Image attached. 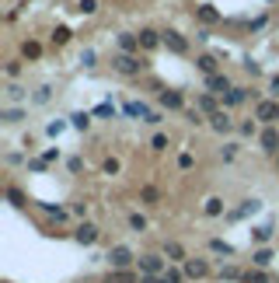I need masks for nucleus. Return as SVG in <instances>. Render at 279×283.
Instances as JSON below:
<instances>
[{"instance_id": "1", "label": "nucleus", "mask_w": 279, "mask_h": 283, "mask_svg": "<svg viewBox=\"0 0 279 283\" xmlns=\"http://www.w3.org/2000/svg\"><path fill=\"white\" fill-rule=\"evenodd\" d=\"M112 67L122 73V77H140V73L147 70V60H143L140 53H115V56H112Z\"/></svg>"}, {"instance_id": "2", "label": "nucleus", "mask_w": 279, "mask_h": 283, "mask_svg": "<svg viewBox=\"0 0 279 283\" xmlns=\"http://www.w3.org/2000/svg\"><path fill=\"white\" fill-rule=\"evenodd\" d=\"M105 262H108V269H133L136 266V255H133L129 245H112L108 255H105Z\"/></svg>"}, {"instance_id": "3", "label": "nucleus", "mask_w": 279, "mask_h": 283, "mask_svg": "<svg viewBox=\"0 0 279 283\" xmlns=\"http://www.w3.org/2000/svg\"><path fill=\"white\" fill-rule=\"evenodd\" d=\"M136 269H140V276H164L168 259L157 255V252H147V255H140V259H136Z\"/></svg>"}, {"instance_id": "4", "label": "nucleus", "mask_w": 279, "mask_h": 283, "mask_svg": "<svg viewBox=\"0 0 279 283\" xmlns=\"http://www.w3.org/2000/svg\"><path fill=\"white\" fill-rule=\"evenodd\" d=\"M157 105L168 109V112H185V95H182V91H171V87H161Z\"/></svg>"}, {"instance_id": "5", "label": "nucleus", "mask_w": 279, "mask_h": 283, "mask_svg": "<svg viewBox=\"0 0 279 283\" xmlns=\"http://www.w3.org/2000/svg\"><path fill=\"white\" fill-rule=\"evenodd\" d=\"M98 238H101V227L91 224V220H80L77 231H73V241H77V245H94Z\"/></svg>"}, {"instance_id": "6", "label": "nucleus", "mask_w": 279, "mask_h": 283, "mask_svg": "<svg viewBox=\"0 0 279 283\" xmlns=\"http://www.w3.org/2000/svg\"><path fill=\"white\" fill-rule=\"evenodd\" d=\"M255 119H258V123H265V126H276V119H279V102H272V98L258 102V105H255Z\"/></svg>"}, {"instance_id": "7", "label": "nucleus", "mask_w": 279, "mask_h": 283, "mask_svg": "<svg viewBox=\"0 0 279 283\" xmlns=\"http://www.w3.org/2000/svg\"><path fill=\"white\" fill-rule=\"evenodd\" d=\"M182 269H185V276H189L192 283H203L209 276V262H206V259H192V255H189Z\"/></svg>"}, {"instance_id": "8", "label": "nucleus", "mask_w": 279, "mask_h": 283, "mask_svg": "<svg viewBox=\"0 0 279 283\" xmlns=\"http://www.w3.org/2000/svg\"><path fill=\"white\" fill-rule=\"evenodd\" d=\"M161 35H164V46H168V49H171L175 56H185V53H189V39H185L182 32L168 28V32H161Z\"/></svg>"}, {"instance_id": "9", "label": "nucleus", "mask_w": 279, "mask_h": 283, "mask_svg": "<svg viewBox=\"0 0 279 283\" xmlns=\"http://www.w3.org/2000/svg\"><path fill=\"white\" fill-rule=\"evenodd\" d=\"M136 35H140V49H143V53H154L157 46H164V35L154 32V28H140Z\"/></svg>"}, {"instance_id": "10", "label": "nucleus", "mask_w": 279, "mask_h": 283, "mask_svg": "<svg viewBox=\"0 0 279 283\" xmlns=\"http://www.w3.org/2000/svg\"><path fill=\"white\" fill-rule=\"evenodd\" d=\"M206 126L213 130V133H230V130H234V119L227 116V109H220V112H213V116L206 119Z\"/></svg>"}, {"instance_id": "11", "label": "nucleus", "mask_w": 279, "mask_h": 283, "mask_svg": "<svg viewBox=\"0 0 279 283\" xmlns=\"http://www.w3.org/2000/svg\"><path fill=\"white\" fill-rule=\"evenodd\" d=\"M230 87H234V84H230V77H227L223 70L213 73V77H206V91H209V95H220V98H223Z\"/></svg>"}, {"instance_id": "12", "label": "nucleus", "mask_w": 279, "mask_h": 283, "mask_svg": "<svg viewBox=\"0 0 279 283\" xmlns=\"http://www.w3.org/2000/svg\"><path fill=\"white\" fill-rule=\"evenodd\" d=\"M248 95H251V87H230V91L220 98V105H223V109H237V105L248 102Z\"/></svg>"}, {"instance_id": "13", "label": "nucleus", "mask_w": 279, "mask_h": 283, "mask_svg": "<svg viewBox=\"0 0 279 283\" xmlns=\"http://www.w3.org/2000/svg\"><path fill=\"white\" fill-rule=\"evenodd\" d=\"M161 255H164V259H168L171 266H185V259H189V255H185V248H182L178 241H164Z\"/></svg>"}, {"instance_id": "14", "label": "nucleus", "mask_w": 279, "mask_h": 283, "mask_svg": "<svg viewBox=\"0 0 279 283\" xmlns=\"http://www.w3.org/2000/svg\"><path fill=\"white\" fill-rule=\"evenodd\" d=\"M258 143H262L265 154H279V130L276 126H265V130L258 133Z\"/></svg>"}, {"instance_id": "15", "label": "nucleus", "mask_w": 279, "mask_h": 283, "mask_svg": "<svg viewBox=\"0 0 279 283\" xmlns=\"http://www.w3.org/2000/svg\"><path fill=\"white\" fill-rule=\"evenodd\" d=\"M140 269H108L101 283H140Z\"/></svg>"}, {"instance_id": "16", "label": "nucleus", "mask_w": 279, "mask_h": 283, "mask_svg": "<svg viewBox=\"0 0 279 283\" xmlns=\"http://www.w3.org/2000/svg\"><path fill=\"white\" fill-rule=\"evenodd\" d=\"M196 67H199V73L213 77V73H220V60H216V56H209V53H203V56H196Z\"/></svg>"}, {"instance_id": "17", "label": "nucleus", "mask_w": 279, "mask_h": 283, "mask_svg": "<svg viewBox=\"0 0 279 283\" xmlns=\"http://www.w3.org/2000/svg\"><path fill=\"white\" fill-rule=\"evenodd\" d=\"M119 53H140V35L136 32H122V35H119Z\"/></svg>"}, {"instance_id": "18", "label": "nucleus", "mask_w": 279, "mask_h": 283, "mask_svg": "<svg viewBox=\"0 0 279 283\" xmlns=\"http://www.w3.org/2000/svg\"><path fill=\"white\" fill-rule=\"evenodd\" d=\"M196 18H199L203 25H216V21H220L223 14H220V11H216L213 4H203V7H196Z\"/></svg>"}, {"instance_id": "19", "label": "nucleus", "mask_w": 279, "mask_h": 283, "mask_svg": "<svg viewBox=\"0 0 279 283\" xmlns=\"http://www.w3.org/2000/svg\"><path fill=\"white\" fill-rule=\"evenodd\" d=\"M196 109H199V112H206V116H213V112H220L223 105L216 102V95H199V98H196Z\"/></svg>"}, {"instance_id": "20", "label": "nucleus", "mask_w": 279, "mask_h": 283, "mask_svg": "<svg viewBox=\"0 0 279 283\" xmlns=\"http://www.w3.org/2000/svg\"><path fill=\"white\" fill-rule=\"evenodd\" d=\"M122 112H126L129 119H143V123H147V116H150V109H147L143 102H126V105H122Z\"/></svg>"}, {"instance_id": "21", "label": "nucleus", "mask_w": 279, "mask_h": 283, "mask_svg": "<svg viewBox=\"0 0 279 283\" xmlns=\"http://www.w3.org/2000/svg\"><path fill=\"white\" fill-rule=\"evenodd\" d=\"M91 119H94V112H73V116H70V126L80 130V133H87V130H91Z\"/></svg>"}, {"instance_id": "22", "label": "nucleus", "mask_w": 279, "mask_h": 283, "mask_svg": "<svg viewBox=\"0 0 279 283\" xmlns=\"http://www.w3.org/2000/svg\"><path fill=\"white\" fill-rule=\"evenodd\" d=\"M251 241H255V245H269V241H272V224H258V227H251Z\"/></svg>"}, {"instance_id": "23", "label": "nucleus", "mask_w": 279, "mask_h": 283, "mask_svg": "<svg viewBox=\"0 0 279 283\" xmlns=\"http://www.w3.org/2000/svg\"><path fill=\"white\" fill-rule=\"evenodd\" d=\"M258 210H262V200H244L237 210L230 213V220H241V217H248V213H258Z\"/></svg>"}, {"instance_id": "24", "label": "nucleus", "mask_w": 279, "mask_h": 283, "mask_svg": "<svg viewBox=\"0 0 279 283\" xmlns=\"http://www.w3.org/2000/svg\"><path fill=\"white\" fill-rule=\"evenodd\" d=\"M209 252H216V255H227V259H234V245H230V241H223V238H213V241H209Z\"/></svg>"}, {"instance_id": "25", "label": "nucleus", "mask_w": 279, "mask_h": 283, "mask_svg": "<svg viewBox=\"0 0 279 283\" xmlns=\"http://www.w3.org/2000/svg\"><path fill=\"white\" fill-rule=\"evenodd\" d=\"M269 262H272V248H255V252H251V266L265 269Z\"/></svg>"}, {"instance_id": "26", "label": "nucleus", "mask_w": 279, "mask_h": 283, "mask_svg": "<svg viewBox=\"0 0 279 283\" xmlns=\"http://www.w3.org/2000/svg\"><path fill=\"white\" fill-rule=\"evenodd\" d=\"M21 56H25V60H32V63H35V60H39V56H42V46H39V42H35V39H28V42H25V46H21Z\"/></svg>"}, {"instance_id": "27", "label": "nucleus", "mask_w": 279, "mask_h": 283, "mask_svg": "<svg viewBox=\"0 0 279 283\" xmlns=\"http://www.w3.org/2000/svg\"><path fill=\"white\" fill-rule=\"evenodd\" d=\"M241 283H269V276H265L258 266H248V269H244V276H241Z\"/></svg>"}, {"instance_id": "28", "label": "nucleus", "mask_w": 279, "mask_h": 283, "mask_svg": "<svg viewBox=\"0 0 279 283\" xmlns=\"http://www.w3.org/2000/svg\"><path fill=\"white\" fill-rule=\"evenodd\" d=\"M203 213H206V217H223V200H220V196H209Z\"/></svg>"}, {"instance_id": "29", "label": "nucleus", "mask_w": 279, "mask_h": 283, "mask_svg": "<svg viewBox=\"0 0 279 283\" xmlns=\"http://www.w3.org/2000/svg\"><path fill=\"white\" fill-rule=\"evenodd\" d=\"M189 276H185V269L182 266H168L164 269V283H185Z\"/></svg>"}, {"instance_id": "30", "label": "nucleus", "mask_w": 279, "mask_h": 283, "mask_svg": "<svg viewBox=\"0 0 279 283\" xmlns=\"http://www.w3.org/2000/svg\"><path fill=\"white\" fill-rule=\"evenodd\" d=\"M140 200H143L147 207H157V203H161V193H157L154 185H143V189H140Z\"/></svg>"}, {"instance_id": "31", "label": "nucleus", "mask_w": 279, "mask_h": 283, "mask_svg": "<svg viewBox=\"0 0 279 283\" xmlns=\"http://www.w3.org/2000/svg\"><path fill=\"white\" fill-rule=\"evenodd\" d=\"M42 210L49 213L53 220H67V217H70V210H67V207H60V203H42Z\"/></svg>"}, {"instance_id": "32", "label": "nucleus", "mask_w": 279, "mask_h": 283, "mask_svg": "<svg viewBox=\"0 0 279 283\" xmlns=\"http://www.w3.org/2000/svg\"><path fill=\"white\" fill-rule=\"evenodd\" d=\"M241 276H244V269H237V266H220V280L241 283Z\"/></svg>"}, {"instance_id": "33", "label": "nucleus", "mask_w": 279, "mask_h": 283, "mask_svg": "<svg viewBox=\"0 0 279 283\" xmlns=\"http://www.w3.org/2000/svg\"><path fill=\"white\" fill-rule=\"evenodd\" d=\"M70 39H73V32H70L67 25H56V32H53V46H67Z\"/></svg>"}, {"instance_id": "34", "label": "nucleus", "mask_w": 279, "mask_h": 283, "mask_svg": "<svg viewBox=\"0 0 279 283\" xmlns=\"http://www.w3.org/2000/svg\"><path fill=\"white\" fill-rule=\"evenodd\" d=\"M115 112H119V109H115L112 102H101V105H94V116H98V119H115Z\"/></svg>"}, {"instance_id": "35", "label": "nucleus", "mask_w": 279, "mask_h": 283, "mask_svg": "<svg viewBox=\"0 0 279 283\" xmlns=\"http://www.w3.org/2000/svg\"><path fill=\"white\" fill-rule=\"evenodd\" d=\"M129 231H136V234L147 231V217L143 213H129Z\"/></svg>"}, {"instance_id": "36", "label": "nucleus", "mask_w": 279, "mask_h": 283, "mask_svg": "<svg viewBox=\"0 0 279 283\" xmlns=\"http://www.w3.org/2000/svg\"><path fill=\"white\" fill-rule=\"evenodd\" d=\"M0 119H4V123H21V119H25V109H4Z\"/></svg>"}, {"instance_id": "37", "label": "nucleus", "mask_w": 279, "mask_h": 283, "mask_svg": "<svg viewBox=\"0 0 279 283\" xmlns=\"http://www.w3.org/2000/svg\"><path fill=\"white\" fill-rule=\"evenodd\" d=\"M101 171H105V175H119V171H122V164H119V157H105V164H101Z\"/></svg>"}, {"instance_id": "38", "label": "nucleus", "mask_w": 279, "mask_h": 283, "mask_svg": "<svg viewBox=\"0 0 279 283\" xmlns=\"http://www.w3.org/2000/svg\"><path fill=\"white\" fill-rule=\"evenodd\" d=\"M77 11H80L84 18H91V14H98V0H80V4H77Z\"/></svg>"}, {"instance_id": "39", "label": "nucleus", "mask_w": 279, "mask_h": 283, "mask_svg": "<svg viewBox=\"0 0 279 283\" xmlns=\"http://www.w3.org/2000/svg\"><path fill=\"white\" fill-rule=\"evenodd\" d=\"M70 123L67 119H53V123H49V126H46V133H49V137H60V133H63V130H67Z\"/></svg>"}, {"instance_id": "40", "label": "nucleus", "mask_w": 279, "mask_h": 283, "mask_svg": "<svg viewBox=\"0 0 279 283\" xmlns=\"http://www.w3.org/2000/svg\"><path fill=\"white\" fill-rule=\"evenodd\" d=\"M150 150H168V133H154L150 137Z\"/></svg>"}, {"instance_id": "41", "label": "nucleus", "mask_w": 279, "mask_h": 283, "mask_svg": "<svg viewBox=\"0 0 279 283\" xmlns=\"http://www.w3.org/2000/svg\"><path fill=\"white\" fill-rule=\"evenodd\" d=\"M7 200H11L14 207H25V196H21V189H18V185H7Z\"/></svg>"}, {"instance_id": "42", "label": "nucleus", "mask_w": 279, "mask_h": 283, "mask_svg": "<svg viewBox=\"0 0 279 283\" xmlns=\"http://www.w3.org/2000/svg\"><path fill=\"white\" fill-rule=\"evenodd\" d=\"M4 73L14 80V77H21V60H7V67H4Z\"/></svg>"}, {"instance_id": "43", "label": "nucleus", "mask_w": 279, "mask_h": 283, "mask_svg": "<svg viewBox=\"0 0 279 283\" xmlns=\"http://www.w3.org/2000/svg\"><path fill=\"white\" fill-rule=\"evenodd\" d=\"M192 164H196V157H192L189 150H182V154H178V168H182V171H189Z\"/></svg>"}, {"instance_id": "44", "label": "nucleus", "mask_w": 279, "mask_h": 283, "mask_svg": "<svg viewBox=\"0 0 279 283\" xmlns=\"http://www.w3.org/2000/svg\"><path fill=\"white\" fill-rule=\"evenodd\" d=\"M49 98H53V87H39L35 91V105H46Z\"/></svg>"}, {"instance_id": "45", "label": "nucleus", "mask_w": 279, "mask_h": 283, "mask_svg": "<svg viewBox=\"0 0 279 283\" xmlns=\"http://www.w3.org/2000/svg\"><path fill=\"white\" fill-rule=\"evenodd\" d=\"M185 116H189V123H192V126H203V123H206L199 109H185Z\"/></svg>"}, {"instance_id": "46", "label": "nucleus", "mask_w": 279, "mask_h": 283, "mask_svg": "<svg viewBox=\"0 0 279 283\" xmlns=\"http://www.w3.org/2000/svg\"><path fill=\"white\" fill-rule=\"evenodd\" d=\"M241 137H258V123H241Z\"/></svg>"}, {"instance_id": "47", "label": "nucleus", "mask_w": 279, "mask_h": 283, "mask_svg": "<svg viewBox=\"0 0 279 283\" xmlns=\"http://www.w3.org/2000/svg\"><path fill=\"white\" fill-rule=\"evenodd\" d=\"M7 98H11V102H21V98H25V87L11 84V87H7Z\"/></svg>"}, {"instance_id": "48", "label": "nucleus", "mask_w": 279, "mask_h": 283, "mask_svg": "<svg viewBox=\"0 0 279 283\" xmlns=\"http://www.w3.org/2000/svg\"><path fill=\"white\" fill-rule=\"evenodd\" d=\"M220 157H223V161H234V157H237V143H227V147L220 150Z\"/></svg>"}, {"instance_id": "49", "label": "nucleus", "mask_w": 279, "mask_h": 283, "mask_svg": "<svg viewBox=\"0 0 279 283\" xmlns=\"http://www.w3.org/2000/svg\"><path fill=\"white\" fill-rule=\"evenodd\" d=\"M80 63H84V67H94V49H84V56H80Z\"/></svg>"}, {"instance_id": "50", "label": "nucleus", "mask_w": 279, "mask_h": 283, "mask_svg": "<svg viewBox=\"0 0 279 283\" xmlns=\"http://www.w3.org/2000/svg\"><path fill=\"white\" fill-rule=\"evenodd\" d=\"M28 168H32V171H46V161H42V157H32Z\"/></svg>"}, {"instance_id": "51", "label": "nucleus", "mask_w": 279, "mask_h": 283, "mask_svg": "<svg viewBox=\"0 0 279 283\" xmlns=\"http://www.w3.org/2000/svg\"><path fill=\"white\" fill-rule=\"evenodd\" d=\"M244 70L251 73V77H258V73H262V67H258V63H251V60H244Z\"/></svg>"}, {"instance_id": "52", "label": "nucleus", "mask_w": 279, "mask_h": 283, "mask_svg": "<svg viewBox=\"0 0 279 283\" xmlns=\"http://www.w3.org/2000/svg\"><path fill=\"white\" fill-rule=\"evenodd\" d=\"M70 213H77V217H87V203H73Z\"/></svg>"}, {"instance_id": "53", "label": "nucleus", "mask_w": 279, "mask_h": 283, "mask_svg": "<svg viewBox=\"0 0 279 283\" xmlns=\"http://www.w3.org/2000/svg\"><path fill=\"white\" fill-rule=\"evenodd\" d=\"M42 161H46V164H53V161H60V150H46V154H42Z\"/></svg>"}, {"instance_id": "54", "label": "nucleus", "mask_w": 279, "mask_h": 283, "mask_svg": "<svg viewBox=\"0 0 279 283\" xmlns=\"http://www.w3.org/2000/svg\"><path fill=\"white\" fill-rule=\"evenodd\" d=\"M67 168H70V171H80V168H84V161H80V157H70Z\"/></svg>"}, {"instance_id": "55", "label": "nucleus", "mask_w": 279, "mask_h": 283, "mask_svg": "<svg viewBox=\"0 0 279 283\" xmlns=\"http://www.w3.org/2000/svg\"><path fill=\"white\" fill-rule=\"evenodd\" d=\"M161 119H164V112H150V116H147V123H150V126H157Z\"/></svg>"}, {"instance_id": "56", "label": "nucleus", "mask_w": 279, "mask_h": 283, "mask_svg": "<svg viewBox=\"0 0 279 283\" xmlns=\"http://www.w3.org/2000/svg\"><path fill=\"white\" fill-rule=\"evenodd\" d=\"M269 91H272V95H276V98H279V73H276V77H272V80H269Z\"/></svg>"}, {"instance_id": "57", "label": "nucleus", "mask_w": 279, "mask_h": 283, "mask_svg": "<svg viewBox=\"0 0 279 283\" xmlns=\"http://www.w3.org/2000/svg\"><path fill=\"white\" fill-rule=\"evenodd\" d=\"M140 283H164V276H140Z\"/></svg>"}, {"instance_id": "58", "label": "nucleus", "mask_w": 279, "mask_h": 283, "mask_svg": "<svg viewBox=\"0 0 279 283\" xmlns=\"http://www.w3.org/2000/svg\"><path fill=\"white\" fill-rule=\"evenodd\" d=\"M276 168H279V154H276Z\"/></svg>"}]
</instances>
